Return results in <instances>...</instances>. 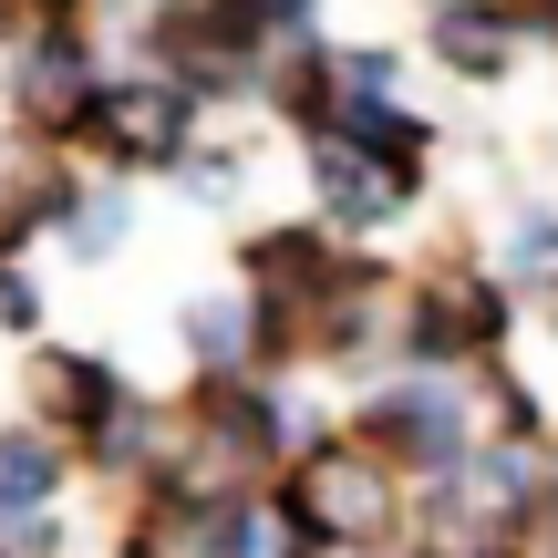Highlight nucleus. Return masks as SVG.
<instances>
[{"instance_id": "9b49d317", "label": "nucleus", "mask_w": 558, "mask_h": 558, "mask_svg": "<svg viewBox=\"0 0 558 558\" xmlns=\"http://www.w3.org/2000/svg\"><path fill=\"white\" fill-rule=\"evenodd\" d=\"M465 497H476V507H538V465H527V445H486V456H465Z\"/></svg>"}, {"instance_id": "6e6552de", "label": "nucleus", "mask_w": 558, "mask_h": 558, "mask_svg": "<svg viewBox=\"0 0 558 558\" xmlns=\"http://www.w3.org/2000/svg\"><path fill=\"white\" fill-rule=\"evenodd\" d=\"M41 403L73 414V435H94V424L124 403V383H114V362H94V352H52L41 362Z\"/></svg>"}, {"instance_id": "f03ea898", "label": "nucleus", "mask_w": 558, "mask_h": 558, "mask_svg": "<svg viewBox=\"0 0 558 558\" xmlns=\"http://www.w3.org/2000/svg\"><path fill=\"white\" fill-rule=\"evenodd\" d=\"M383 518H393V476L383 456H311L290 486V538H320V548H373Z\"/></svg>"}, {"instance_id": "1a4fd4ad", "label": "nucleus", "mask_w": 558, "mask_h": 558, "mask_svg": "<svg viewBox=\"0 0 558 558\" xmlns=\"http://www.w3.org/2000/svg\"><path fill=\"white\" fill-rule=\"evenodd\" d=\"M177 558H279V548H269V518L248 497H207V507H186V548Z\"/></svg>"}, {"instance_id": "ddd939ff", "label": "nucleus", "mask_w": 558, "mask_h": 558, "mask_svg": "<svg viewBox=\"0 0 558 558\" xmlns=\"http://www.w3.org/2000/svg\"><path fill=\"white\" fill-rule=\"evenodd\" d=\"M507 259L518 269H558V207H527V218L507 228Z\"/></svg>"}, {"instance_id": "9d476101", "label": "nucleus", "mask_w": 558, "mask_h": 558, "mask_svg": "<svg viewBox=\"0 0 558 558\" xmlns=\"http://www.w3.org/2000/svg\"><path fill=\"white\" fill-rule=\"evenodd\" d=\"M52 486H62V445L52 435H0V527L52 507Z\"/></svg>"}, {"instance_id": "7ed1b4c3", "label": "nucleus", "mask_w": 558, "mask_h": 558, "mask_svg": "<svg viewBox=\"0 0 558 558\" xmlns=\"http://www.w3.org/2000/svg\"><path fill=\"white\" fill-rule=\"evenodd\" d=\"M373 435L393 445L414 476H456V465H465V403H456V383H393V393L373 403Z\"/></svg>"}, {"instance_id": "423d86ee", "label": "nucleus", "mask_w": 558, "mask_h": 558, "mask_svg": "<svg viewBox=\"0 0 558 558\" xmlns=\"http://www.w3.org/2000/svg\"><path fill=\"white\" fill-rule=\"evenodd\" d=\"M269 331H279V320L259 311V300H197V311H186V341H197V362L218 383H239L248 362L269 352Z\"/></svg>"}, {"instance_id": "4468645a", "label": "nucleus", "mask_w": 558, "mask_h": 558, "mask_svg": "<svg viewBox=\"0 0 558 558\" xmlns=\"http://www.w3.org/2000/svg\"><path fill=\"white\" fill-rule=\"evenodd\" d=\"M32 320H41V290L21 269H0V331H32Z\"/></svg>"}, {"instance_id": "20e7f679", "label": "nucleus", "mask_w": 558, "mask_h": 558, "mask_svg": "<svg viewBox=\"0 0 558 558\" xmlns=\"http://www.w3.org/2000/svg\"><path fill=\"white\" fill-rule=\"evenodd\" d=\"M83 94H94V62H83V32L73 21H41L32 52H21V104H32L41 124H73Z\"/></svg>"}, {"instance_id": "f8f14e48", "label": "nucleus", "mask_w": 558, "mask_h": 558, "mask_svg": "<svg viewBox=\"0 0 558 558\" xmlns=\"http://www.w3.org/2000/svg\"><path fill=\"white\" fill-rule=\"evenodd\" d=\"M62 239H73V259H114V248H124V197H83V207H62Z\"/></svg>"}, {"instance_id": "f257e3e1", "label": "nucleus", "mask_w": 558, "mask_h": 558, "mask_svg": "<svg viewBox=\"0 0 558 558\" xmlns=\"http://www.w3.org/2000/svg\"><path fill=\"white\" fill-rule=\"evenodd\" d=\"M186 114H197V104L166 73H124V83H94V94H83L73 135L104 145L114 166H166V156H186Z\"/></svg>"}, {"instance_id": "2eb2a0df", "label": "nucleus", "mask_w": 558, "mask_h": 558, "mask_svg": "<svg viewBox=\"0 0 558 558\" xmlns=\"http://www.w3.org/2000/svg\"><path fill=\"white\" fill-rule=\"evenodd\" d=\"M331 558H393V548H331Z\"/></svg>"}, {"instance_id": "39448f33", "label": "nucleus", "mask_w": 558, "mask_h": 558, "mask_svg": "<svg viewBox=\"0 0 558 558\" xmlns=\"http://www.w3.org/2000/svg\"><path fill=\"white\" fill-rule=\"evenodd\" d=\"M311 186H320V218H331V228H383V218H403V177L341 156V145H311Z\"/></svg>"}, {"instance_id": "0eeeda50", "label": "nucleus", "mask_w": 558, "mask_h": 558, "mask_svg": "<svg viewBox=\"0 0 558 558\" xmlns=\"http://www.w3.org/2000/svg\"><path fill=\"white\" fill-rule=\"evenodd\" d=\"M507 41H518V11H486V0H445L435 11V52L456 73H507Z\"/></svg>"}, {"instance_id": "f3484780", "label": "nucleus", "mask_w": 558, "mask_h": 558, "mask_svg": "<svg viewBox=\"0 0 558 558\" xmlns=\"http://www.w3.org/2000/svg\"><path fill=\"white\" fill-rule=\"evenodd\" d=\"M548 320H558V311H548Z\"/></svg>"}, {"instance_id": "dca6fc26", "label": "nucleus", "mask_w": 558, "mask_h": 558, "mask_svg": "<svg viewBox=\"0 0 558 558\" xmlns=\"http://www.w3.org/2000/svg\"><path fill=\"white\" fill-rule=\"evenodd\" d=\"M548 538H558V497H548Z\"/></svg>"}]
</instances>
